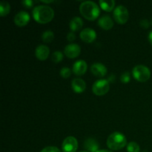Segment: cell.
Listing matches in <instances>:
<instances>
[{"label":"cell","mask_w":152,"mask_h":152,"mask_svg":"<svg viewBox=\"0 0 152 152\" xmlns=\"http://www.w3.org/2000/svg\"><path fill=\"white\" fill-rule=\"evenodd\" d=\"M35 21L41 24H45L50 22L54 17V10L50 6L42 4L36 6L32 12Z\"/></svg>","instance_id":"cell-1"},{"label":"cell","mask_w":152,"mask_h":152,"mask_svg":"<svg viewBox=\"0 0 152 152\" xmlns=\"http://www.w3.org/2000/svg\"><path fill=\"white\" fill-rule=\"evenodd\" d=\"M80 11L83 17L91 21L95 20L100 13L99 6L92 1H83L80 6Z\"/></svg>","instance_id":"cell-2"},{"label":"cell","mask_w":152,"mask_h":152,"mask_svg":"<svg viewBox=\"0 0 152 152\" xmlns=\"http://www.w3.org/2000/svg\"><path fill=\"white\" fill-rule=\"evenodd\" d=\"M106 144L108 148L112 151H118L126 146L127 140L124 134L116 132L109 135L107 139Z\"/></svg>","instance_id":"cell-3"},{"label":"cell","mask_w":152,"mask_h":152,"mask_svg":"<svg viewBox=\"0 0 152 152\" xmlns=\"http://www.w3.org/2000/svg\"><path fill=\"white\" fill-rule=\"evenodd\" d=\"M134 78L139 82H146L151 77V71L144 65H137L132 70Z\"/></svg>","instance_id":"cell-4"},{"label":"cell","mask_w":152,"mask_h":152,"mask_svg":"<svg viewBox=\"0 0 152 152\" xmlns=\"http://www.w3.org/2000/svg\"><path fill=\"white\" fill-rule=\"evenodd\" d=\"M110 89L109 82L107 80H99L94 83L92 91L96 96H103Z\"/></svg>","instance_id":"cell-5"},{"label":"cell","mask_w":152,"mask_h":152,"mask_svg":"<svg viewBox=\"0 0 152 152\" xmlns=\"http://www.w3.org/2000/svg\"><path fill=\"white\" fill-rule=\"evenodd\" d=\"M114 18L119 24H125L129 18V13L127 8L123 5H119L114 9Z\"/></svg>","instance_id":"cell-6"},{"label":"cell","mask_w":152,"mask_h":152,"mask_svg":"<svg viewBox=\"0 0 152 152\" xmlns=\"http://www.w3.org/2000/svg\"><path fill=\"white\" fill-rule=\"evenodd\" d=\"M77 148H78V141L74 137H68L62 142V152H76Z\"/></svg>","instance_id":"cell-7"},{"label":"cell","mask_w":152,"mask_h":152,"mask_svg":"<svg viewBox=\"0 0 152 152\" xmlns=\"http://www.w3.org/2000/svg\"><path fill=\"white\" fill-rule=\"evenodd\" d=\"M80 52H81L80 46L77 44H74V43H71V44L66 45L65 50H64V53L65 54V56H68V58H71V59L77 57L80 54Z\"/></svg>","instance_id":"cell-8"},{"label":"cell","mask_w":152,"mask_h":152,"mask_svg":"<svg viewBox=\"0 0 152 152\" xmlns=\"http://www.w3.org/2000/svg\"><path fill=\"white\" fill-rule=\"evenodd\" d=\"M80 38L87 43H91L96 39V33L92 28H87L83 29L80 33Z\"/></svg>","instance_id":"cell-9"},{"label":"cell","mask_w":152,"mask_h":152,"mask_svg":"<svg viewBox=\"0 0 152 152\" xmlns=\"http://www.w3.org/2000/svg\"><path fill=\"white\" fill-rule=\"evenodd\" d=\"M30 21V15L26 11H20L14 16V22L17 26H25Z\"/></svg>","instance_id":"cell-10"},{"label":"cell","mask_w":152,"mask_h":152,"mask_svg":"<svg viewBox=\"0 0 152 152\" xmlns=\"http://www.w3.org/2000/svg\"><path fill=\"white\" fill-rule=\"evenodd\" d=\"M91 71L97 77H103L107 74V68L102 63H94L91 66Z\"/></svg>","instance_id":"cell-11"},{"label":"cell","mask_w":152,"mask_h":152,"mask_svg":"<svg viewBox=\"0 0 152 152\" xmlns=\"http://www.w3.org/2000/svg\"><path fill=\"white\" fill-rule=\"evenodd\" d=\"M88 69L87 63L84 60H78L73 65V72L77 76H82L86 74Z\"/></svg>","instance_id":"cell-12"},{"label":"cell","mask_w":152,"mask_h":152,"mask_svg":"<svg viewBox=\"0 0 152 152\" xmlns=\"http://www.w3.org/2000/svg\"><path fill=\"white\" fill-rule=\"evenodd\" d=\"M49 53H50V50L48 47L45 45H40L37 46L35 50V55L38 59L41 61H44L48 57Z\"/></svg>","instance_id":"cell-13"},{"label":"cell","mask_w":152,"mask_h":152,"mask_svg":"<svg viewBox=\"0 0 152 152\" xmlns=\"http://www.w3.org/2000/svg\"><path fill=\"white\" fill-rule=\"evenodd\" d=\"M98 25L102 29L108 31V30L111 29L113 28L114 22H113L111 16H108V15H104L102 17L99 18V21H98Z\"/></svg>","instance_id":"cell-14"},{"label":"cell","mask_w":152,"mask_h":152,"mask_svg":"<svg viewBox=\"0 0 152 152\" xmlns=\"http://www.w3.org/2000/svg\"><path fill=\"white\" fill-rule=\"evenodd\" d=\"M71 87L76 93H82L86 88V82L81 78H74L71 82Z\"/></svg>","instance_id":"cell-15"},{"label":"cell","mask_w":152,"mask_h":152,"mask_svg":"<svg viewBox=\"0 0 152 152\" xmlns=\"http://www.w3.org/2000/svg\"><path fill=\"white\" fill-rule=\"evenodd\" d=\"M84 147L87 151L96 152L99 151V143L97 141L93 138H88L84 142Z\"/></svg>","instance_id":"cell-16"},{"label":"cell","mask_w":152,"mask_h":152,"mask_svg":"<svg viewBox=\"0 0 152 152\" xmlns=\"http://www.w3.org/2000/svg\"><path fill=\"white\" fill-rule=\"evenodd\" d=\"M70 29L71 31H77L81 29L83 26V20L80 16H75L71 20L69 24Z\"/></svg>","instance_id":"cell-17"},{"label":"cell","mask_w":152,"mask_h":152,"mask_svg":"<svg viewBox=\"0 0 152 152\" xmlns=\"http://www.w3.org/2000/svg\"><path fill=\"white\" fill-rule=\"evenodd\" d=\"M99 4L104 10L111 12L115 6V1L114 0H107V1L106 0H100Z\"/></svg>","instance_id":"cell-18"},{"label":"cell","mask_w":152,"mask_h":152,"mask_svg":"<svg viewBox=\"0 0 152 152\" xmlns=\"http://www.w3.org/2000/svg\"><path fill=\"white\" fill-rule=\"evenodd\" d=\"M10 11V5L7 1H1L0 2V15L4 16L8 14Z\"/></svg>","instance_id":"cell-19"},{"label":"cell","mask_w":152,"mask_h":152,"mask_svg":"<svg viewBox=\"0 0 152 152\" xmlns=\"http://www.w3.org/2000/svg\"><path fill=\"white\" fill-rule=\"evenodd\" d=\"M53 38H54V34H53V31H49V30L48 31H45L42 34V39L45 43H48L52 42Z\"/></svg>","instance_id":"cell-20"},{"label":"cell","mask_w":152,"mask_h":152,"mask_svg":"<svg viewBox=\"0 0 152 152\" xmlns=\"http://www.w3.org/2000/svg\"><path fill=\"white\" fill-rule=\"evenodd\" d=\"M63 57H64L63 53H62L61 51L56 50V51H55L54 53L52 54L51 59L53 61V62H56V63H58V62H60L63 59Z\"/></svg>","instance_id":"cell-21"},{"label":"cell","mask_w":152,"mask_h":152,"mask_svg":"<svg viewBox=\"0 0 152 152\" xmlns=\"http://www.w3.org/2000/svg\"><path fill=\"white\" fill-rule=\"evenodd\" d=\"M139 145L136 142H130L127 145L128 152H140Z\"/></svg>","instance_id":"cell-22"},{"label":"cell","mask_w":152,"mask_h":152,"mask_svg":"<svg viewBox=\"0 0 152 152\" xmlns=\"http://www.w3.org/2000/svg\"><path fill=\"white\" fill-rule=\"evenodd\" d=\"M71 74V70L68 67H63L62 69L60 70V75L62 76L63 78L66 79L70 77Z\"/></svg>","instance_id":"cell-23"},{"label":"cell","mask_w":152,"mask_h":152,"mask_svg":"<svg viewBox=\"0 0 152 152\" xmlns=\"http://www.w3.org/2000/svg\"><path fill=\"white\" fill-rule=\"evenodd\" d=\"M120 80L123 83H129L131 80V77H130V73L129 71H126V72L123 73L121 76H120Z\"/></svg>","instance_id":"cell-24"},{"label":"cell","mask_w":152,"mask_h":152,"mask_svg":"<svg viewBox=\"0 0 152 152\" xmlns=\"http://www.w3.org/2000/svg\"><path fill=\"white\" fill-rule=\"evenodd\" d=\"M40 152H62L57 147L55 146H48L43 148Z\"/></svg>","instance_id":"cell-25"},{"label":"cell","mask_w":152,"mask_h":152,"mask_svg":"<svg viewBox=\"0 0 152 152\" xmlns=\"http://www.w3.org/2000/svg\"><path fill=\"white\" fill-rule=\"evenodd\" d=\"M34 1L32 0H24V1H22V4L25 6V7H28V8H30V7H32L34 5Z\"/></svg>","instance_id":"cell-26"},{"label":"cell","mask_w":152,"mask_h":152,"mask_svg":"<svg viewBox=\"0 0 152 152\" xmlns=\"http://www.w3.org/2000/svg\"><path fill=\"white\" fill-rule=\"evenodd\" d=\"M67 39L69 42H73L76 39V35L73 31H71L68 34V36H67Z\"/></svg>","instance_id":"cell-27"},{"label":"cell","mask_w":152,"mask_h":152,"mask_svg":"<svg viewBox=\"0 0 152 152\" xmlns=\"http://www.w3.org/2000/svg\"><path fill=\"white\" fill-rule=\"evenodd\" d=\"M140 25L144 28H148L149 27V22L147 19H142L140 22Z\"/></svg>","instance_id":"cell-28"},{"label":"cell","mask_w":152,"mask_h":152,"mask_svg":"<svg viewBox=\"0 0 152 152\" xmlns=\"http://www.w3.org/2000/svg\"><path fill=\"white\" fill-rule=\"evenodd\" d=\"M148 41H149V42L151 43L152 45V31H150L149 34H148Z\"/></svg>","instance_id":"cell-29"},{"label":"cell","mask_w":152,"mask_h":152,"mask_svg":"<svg viewBox=\"0 0 152 152\" xmlns=\"http://www.w3.org/2000/svg\"><path fill=\"white\" fill-rule=\"evenodd\" d=\"M96 152H113L111 151H109V150H105V149H101V150H99V151H97Z\"/></svg>","instance_id":"cell-30"},{"label":"cell","mask_w":152,"mask_h":152,"mask_svg":"<svg viewBox=\"0 0 152 152\" xmlns=\"http://www.w3.org/2000/svg\"><path fill=\"white\" fill-rule=\"evenodd\" d=\"M42 2H45V3H50V2H53V1H42Z\"/></svg>","instance_id":"cell-31"},{"label":"cell","mask_w":152,"mask_h":152,"mask_svg":"<svg viewBox=\"0 0 152 152\" xmlns=\"http://www.w3.org/2000/svg\"><path fill=\"white\" fill-rule=\"evenodd\" d=\"M80 152H88V151H80Z\"/></svg>","instance_id":"cell-32"},{"label":"cell","mask_w":152,"mask_h":152,"mask_svg":"<svg viewBox=\"0 0 152 152\" xmlns=\"http://www.w3.org/2000/svg\"><path fill=\"white\" fill-rule=\"evenodd\" d=\"M142 152H147L146 151H142Z\"/></svg>","instance_id":"cell-33"}]
</instances>
